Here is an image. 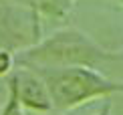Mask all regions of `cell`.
<instances>
[{"label":"cell","instance_id":"6da1fadb","mask_svg":"<svg viewBox=\"0 0 123 115\" xmlns=\"http://www.w3.org/2000/svg\"><path fill=\"white\" fill-rule=\"evenodd\" d=\"M119 61V51L101 46L89 34L75 26L57 28L38 43L16 51L18 67L28 69H71L87 67L101 71L105 65Z\"/></svg>","mask_w":123,"mask_h":115},{"label":"cell","instance_id":"7a4b0ae2","mask_svg":"<svg viewBox=\"0 0 123 115\" xmlns=\"http://www.w3.org/2000/svg\"><path fill=\"white\" fill-rule=\"evenodd\" d=\"M44 79L57 113H67L95 99L123 95V81L109 79L103 71L71 67V69H34Z\"/></svg>","mask_w":123,"mask_h":115},{"label":"cell","instance_id":"3957f363","mask_svg":"<svg viewBox=\"0 0 123 115\" xmlns=\"http://www.w3.org/2000/svg\"><path fill=\"white\" fill-rule=\"evenodd\" d=\"M12 81L16 95L24 109H30L34 113H55V103L50 97V91L44 79L34 69L28 67H16V71L8 77Z\"/></svg>","mask_w":123,"mask_h":115},{"label":"cell","instance_id":"277c9868","mask_svg":"<svg viewBox=\"0 0 123 115\" xmlns=\"http://www.w3.org/2000/svg\"><path fill=\"white\" fill-rule=\"evenodd\" d=\"M26 2L30 8V32L34 43L40 40V22L63 28L75 8V0H26Z\"/></svg>","mask_w":123,"mask_h":115},{"label":"cell","instance_id":"5b68a950","mask_svg":"<svg viewBox=\"0 0 123 115\" xmlns=\"http://www.w3.org/2000/svg\"><path fill=\"white\" fill-rule=\"evenodd\" d=\"M0 115H24V107L20 103V99L16 95V89H14L12 81H6V103L0 109Z\"/></svg>","mask_w":123,"mask_h":115},{"label":"cell","instance_id":"8992f818","mask_svg":"<svg viewBox=\"0 0 123 115\" xmlns=\"http://www.w3.org/2000/svg\"><path fill=\"white\" fill-rule=\"evenodd\" d=\"M18 63H16V53L8 46H0V81L10 77L16 71Z\"/></svg>","mask_w":123,"mask_h":115},{"label":"cell","instance_id":"52a82bcc","mask_svg":"<svg viewBox=\"0 0 123 115\" xmlns=\"http://www.w3.org/2000/svg\"><path fill=\"white\" fill-rule=\"evenodd\" d=\"M14 32V28L8 24V20L6 16H2L0 14V46H8V49H12V45L8 43L10 38H14L16 34H12Z\"/></svg>","mask_w":123,"mask_h":115},{"label":"cell","instance_id":"ba28073f","mask_svg":"<svg viewBox=\"0 0 123 115\" xmlns=\"http://www.w3.org/2000/svg\"><path fill=\"white\" fill-rule=\"evenodd\" d=\"M97 115H111V101H107L105 105H103V109H101Z\"/></svg>","mask_w":123,"mask_h":115},{"label":"cell","instance_id":"9c48e42d","mask_svg":"<svg viewBox=\"0 0 123 115\" xmlns=\"http://www.w3.org/2000/svg\"><path fill=\"white\" fill-rule=\"evenodd\" d=\"M119 61H123V51H119Z\"/></svg>","mask_w":123,"mask_h":115},{"label":"cell","instance_id":"30bf717a","mask_svg":"<svg viewBox=\"0 0 123 115\" xmlns=\"http://www.w3.org/2000/svg\"><path fill=\"white\" fill-rule=\"evenodd\" d=\"M119 2H121V4H123V0H119Z\"/></svg>","mask_w":123,"mask_h":115}]
</instances>
